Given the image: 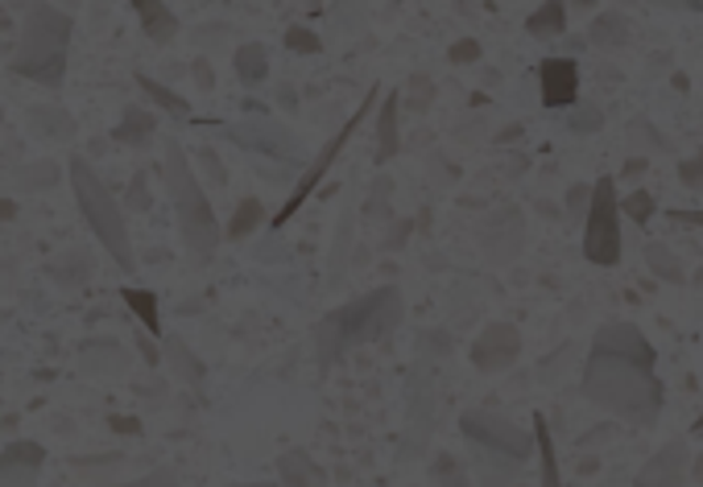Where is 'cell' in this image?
Returning <instances> with one entry per match:
<instances>
[{
    "label": "cell",
    "mask_w": 703,
    "mask_h": 487,
    "mask_svg": "<svg viewBox=\"0 0 703 487\" xmlns=\"http://www.w3.org/2000/svg\"><path fill=\"white\" fill-rule=\"evenodd\" d=\"M402 294L394 286H381L373 294H364L356 302L340 306L336 314H327L319 326H315V352H319V368H331L340 364L352 347H364V343H377V339H389L402 322Z\"/></svg>",
    "instance_id": "obj_2"
},
{
    "label": "cell",
    "mask_w": 703,
    "mask_h": 487,
    "mask_svg": "<svg viewBox=\"0 0 703 487\" xmlns=\"http://www.w3.org/2000/svg\"><path fill=\"white\" fill-rule=\"evenodd\" d=\"M232 67H237V79H241L244 87H257V84H265V75H270V54H265V46L249 42V46L237 51Z\"/></svg>",
    "instance_id": "obj_18"
},
{
    "label": "cell",
    "mask_w": 703,
    "mask_h": 487,
    "mask_svg": "<svg viewBox=\"0 0 703 487\" xmlns=\"http://www.w3.org/2000/svg\"><path fill=\"white\" fill-rule=\"evenodd\" d=\"M646 265L653 269V277H662V281H670V286H683V265H679V256L670 253L667 244H658V240H650L646 244Z\"/></svg>",
    "instance_id": "obj_23"
},
{
    "label": "cell",
    "mask_w": 703,
    "mask_h": 487,
    "mask_svg": "<svg viewBox=\"0 0 703 487\" xmlns=\"http://www.w3.org/2000/svg\"><path fill=\"white\" fill-rule=\"evenodd\" d=\"M195 79H199V87H207V91H211V84H216V79H211V67H207V63H195Z\"/></svg>",
    "instance_id": "obj_39"
},
{
    "label": "cell",
    "mask_w": 703,
    "mask_h": 487,
    "mask_svg": "<svg viewBox=\"0 0 703 487\" xmlns=\"http://www.w3.org/2000/svg\"><path fill=\"white\" fill-rule=\"evenodd\" d=\"M620 4H629V0H620Z\"/></svg>",
    "instance_id": "obj_45"
},
{
    "label": "cell",
    "mask_w": 703,
    "mask_h": 487,
    "mask_svg": "<svg viewBox=\"0 0 703 487\" xmlns=\"http://www.w3.org/2000/svg\"><path fill=\"white\" fill-rule=\"evenodd\" d=\"M695 430H703V413H700V418H695Z\"/></svg>",
    "instance_id": "obj_44"
},
{
    "label": "cell",
    "mask_w": 703,
    "mask_h": 487,
    "mask_svg": "<svg viewBox=\"0 0 703 487\" xmlns=\"http://www.w3.org/2000/svg\"><path fill=\"white\" fill-rule=\"evenodd\" d=\"M237 487H270V484H237Z\"/></svg>",
    "instance_id": "obj_43"
},
{
    "label": "cell",
    "mask_w": 703,
    "mask_h": 487,
    "mask_svg": "<svg viewBox=\"0 0 703 487\" xmlns=\"http://www.w3.org/2000/svg\"><path fill=\"white\" fill-rule=\"evenodd\" d=\"M397 108H402V91H389L385 96V108H381V124H377V133H381V153H377V162H389V157H397Z\"/></svg>",
    "instance_id": "obj_21"
},
{
    "label": "cell",
    "mask_w": 703,
    "mask_h": 487,
    "mask_svg": "<svg viewBox=\"0 0 703 487\" xmlns=\"http://www.w3.org/2000/svg\"><path fill=\"white\" fill-rule=\"evenodd\" d=\"M154 129H157V120H154V112H145V108H124V120L117 124V141L121 145H145L150 136H154Z\"/></svg>",
    "instance_id": "obj_19"
},
{
    "label": "cell",
    "mask_w": 703,
    "mask_h": 487,
    "mask_svg": "<svg viewBox=\"0 0 703 487\" xmlns=\"http://www.w3.org/2000/svg\"><path fill=\"white\" fill-rule=\"evenodd\" d=\"M646 169H650V162H646V157H634V162L625 166V178H641Z\"/></svg>",
    "instance_id": "obj_38"
},
{
    "label": "cell",
    "mask_w": 703,
    "mask_h": 487,
    "mask_svg": "<svg viewBox=\"0 0 703 487\" xmlns=\"http://www.w3.org/2000/svg\"><path fill=\"white\" fill-rule=\"evenodd\" d=\"M534 451H538V463H542V487H563V475H559V454H554L550 425H547L542 413L534 418Z\"/></svg>",
    "instance_id": "obj_17"
},
{
    "label": "cell",
    "mask_w": 703,
    "mask_h": 487,
    "mask_svg": "<svg viewBox=\"0 0 703 487\" xmlns=\"http://www.w3.org/2000/svg\"><path fill=\"white\" fill-rule=\"evenodd\" d=\"M629 141H646V145H650V150H658V153H667L670 145H667V136L658 133V129H653L650 120H634V124H629Z\"/></svg>",
    "instance_id": "obj_29"
},
{
    "label": "cell",
    "mask_w": 703,
    "mask_h": 487,
    "mask_svg": "<svg viewBox=\"0 0 703 487\" xmlns=\"http://www.w3.org/2000/svg\"><path fill=\"white\" fill-rule=\"evenodd\" d=\"M70 186H75V199H79V211H84L87 228L96 232L108 256L121 265L124 273L138 269V256H133V244H129V228H124V211L117 207V199L108 195V186L96 169L87 166L84 157H70Z\"/></svg>",
    "instance_id": "obj_6"
},
{
    "label": "cell",
    "mask_w": 703,
    "mask_h": 487,
    "mask_svg": "<svg viewBox=\"0 0 703 487\" xmlns=\"http://www.w3.org/2000/svg\"><path fill=\"white\" fill-rule=\"evenodd\" d=\"M587 199H592V190H587V186H571V195H567V207H571V211H567V215L571 219L587 215Z\"/></svg>",
    "instance_id": "obj_34"
},
{
    "label": "cell",
    "mask_w": 703,
    "mask_h": 487,
    "mask_svg": "<svg viewBox=\"0 0 703 487\" xmlns=\"http://www.w3.org/2000/svg\"><path fill=\"white\" fill-rule=\"evenodd\" d=\"M476 58H481V46L472 37H463V42L451 46V63H476Z\"/></svg>",
    "instance_id": "obj_35"
},
{
    "label": "cell",
    "mask_w": 703,
    "mask_h": 487,
    "mask_svg": "<svg viewBox=\"0 0 703 487\" xmlns=\"http://www.w3.org/2000/svg\"><path fill=\"white\" fill-rule=\"evenodd\" d=\"M70 54V18L54 4H34L21 25V42L13 54V70L21 79H34L42 87H58L67 79Z\"/></svg>",
    "instance_id": "obj_4"
},
{
    "label": "cell",
    "mask_w": 703,
    "mask_h": 487,
    "mask_svg": "<svg viewBox=\"0 0 703 487\" xmlns=\"http://www.w3.org/2000/svg\"><path fill=\"white\" fill-rule=\"evenodd\" d=\"M232 141H241L244 150H257V153H270L277 162H298L303 150L294 145V136L286 129H277L270 120H257V124H241V129H228Z\"/></svg>",
    "instance_id": "obj_12"
},
{
    "label": "cell",
    "mask_w": 703,
    "mask_h": 487,
    "mask_svg": "<svg viewBox=\"0 0 703 487\" xmlns=\"http://www.w3.org/2000/svg\"><path fill=\"white\" fill-rule=\"evenodd\" d=\"M42 463L46 451L37 442H13L9 451H0V487H37Z\"/></svg>",
    "instance_id": "obj_11"
},
{
    "label": "cell",
    "mask_w": 703,
    "mask_h": 487,
    "mask_svg": "<svg viewBox=\"0 0 703 487\" xmlns=\"http://www.w3.org/2000/svg\"><path fill=\"white\" fill-rule=\"evenodd\" d=\"M427 100H430V84L418 75V79H414V108H422Z\"/></svg>",
    "instance_id": "obj_36"
},
{
    "label": "cell",
    "mask_w": 703,
    "mask_h": 487,
    "mask_svg": "<svg viewBox=\"0 0 703 487\" xmlns=\"http://www.w3.org/2000/svg\"><path fill=\"white\" fill-rule=\"evenodd\" d=\"M686 463H691V446L686 438H670L662 451L637 475V487H683L686 484Z\"/></svg>",
    "instance_id": "obj_10"
},
{
    "label": "cell",
    "mask_w": 703,
    "mask_h": 487,
    "mask_svg": "<svg viewBox=\"0 0 703 487\" xmlns=\"http://www.w3.org/2000/svg\"><path fill=\"white\" fill-rule=\"evenodd\" d=\"M629 18L620 13V9H613V13H601V18L592 21V30H587V42L596 46V51H604V54H613V51H620L625 42H629Z\"/></svg>",
    "instance_id": "obj_15"
},
{
    "label": "cell",
    "mask_w": 703,
    "mask_h": 487,
    "mask_svg": "<svg viewBox=\"0 0 703 487\" xmlns=\"http://www.w3.org/2000/svg\"><path fill=\"white\" fill-rule=\"evenodd\" d=\"M695 286H703V269H700V273H695Z\"/></svg>",
    "instance_id": "obj_42"
},
{
    "label": "cell",
    "mask_w": 703,
    "mask_h": 487,
    "mask_svg": "<svg viewBox=\"0 0 703 487\" xmlns=\"http://www.w3.org/2000/svg\"><path fill=\"white\" fill-rule=\"evenodd\" d=\"M166 352H171V359L178 364V372L187 376L190 385H195V388L204 385V364H199V359H195V355L183 347V339H171V343H166Z\"/></svg>",
    "instance_id": "obj_26"
},
{
    "label": "cell",
    "mask_w": 703,
    "mask_h": 487,
    "mask_svg": "<svg viewBox=\"0 0 703 487\" xmlns=\"http://www.w3.org/2000/svg\"><path fill=\"white\" fill-rule=\"evenodd\" d=\"M286 46H290L294 54H319L323 46H319V37L310 34V30H303V25H290L286 30Z\"/></svg>",
    "instance_id": "obj_31"
},
{
    "label": "cell",
    "mask_w": 703,
    "mask_h": 487,
    "mask_svg": "<svg viewBox=\"0 0 703 487\" xmlns=\"http://www.w3.org/2000/svg\"><path fill=\"white\" fill-rule=\"evenodd\" d=\"M261 219H265V207H261V199H244L241 211L232 215V223H228V235L232 240H241V235H249L253 228H257Z\"/></svg>",
    "instance_id": "obj_25"
},
{
    "label": "cell",
    "mask_w": 703,
    "mask_h": 487,
    "mask_svg": "<svg viewBox=\"0 0 703 487\" xmlns=\"http://www.w3.org/2000/svg\"><path fill=\"white\" fill-rule=\"evenodd\" d=\"M129 4L138 9V21L150 42H171L178 34V18L171 13L166 0H129Z\"/></svg>",
    "instance_id": "obj_14"
},
{
    "label": "cell",
    "mask_w": 703,
    "mask_h": 487,
    "mask_svg": "<svg viewBox=\"0 0 703 487\" xmlns=\"http://www.w3.org/2000/svg\"><path fill=\"white\" fill-rule=\"evenodd\" d=\"M435 484H439V487H468L460 458H451V454H439V458H435Z\"/></svg>",
    "instance_id": "obj_28"
},
{
    "label": "cell",
    "mask_w": 703,
    "mask_h": 487,
    "mask_svg": "<svg viewBox=\"0 0 703 487\" xmlns=\"http://www.w3.org/2000/svg\"><path fill=\"white\" fill-rule=\"evenodd\" d=\"M583 256L592 265H617L620 261V207H617V182L604 174L592 186L587 215H583Z\"/></svg>",
    "instance_id": "obj_7"
},
{
    "label": "cell",
    "mask_w": 703,
    "mask_h": 487,
    "mask_svg": "<svg viewBox=\"0 0 703 487\" xmlns=\"http://www.w3.org/2000/svg\"><path fill=\"white\" fill-rule=\"evenodd\" d=\"M530 37H559L567 30V4L563 0H542V9L526 21Z\"/></svg>",
    "instance_id": "obj_20"
},
{
    "label": "cell",
    "mask_w": 703,
    "mask_h": 487,
    "mask_svg": "<svg viewBox=\"0 0 703 487\" xmlns=\"http://www.w3.org/2000/svg\"><path fill=\"white\" fill-rule=\"evenodd\" d=\"M121 487H183V484H178V475H174L171 467H157L150 471V475H141L138 484H121Z\"/></svg>",
    "instance_id": "obj_32"
},
{
    "label": "cell",
    "mask_w": 703,
    "mask_h": 487,
    "mask_svg": "<svg viewBox=\"0 0 703 487\" xmlns=\"http://www.w3.org/2000/svg\"><path fill=\"white\" fill-rule=\"evenodd\" d=\"M138 87L150 96V100L157 103V108H166L171 117H190V103L178 96V91H171V87H162V84H154L150 75H138Z\"/></svg>",
    "instance_id": "obj_24"
},
{
    "label": "cell",
    "mask_w": 703,
    "mask_h": 487,
    "mask_svg": "<svg viewBox=\"0 0 703 487\" xmlns=\"http://www.w3.org/2000/svg\"><path fill=\"white\" fill-rule=\"evenodd\" d=\"M679 178H683L686 190H703V153L700 157H686L683 166H679Z\"/></svg>",
    "instance_id": "obj_33"
},
{
    "label": "cell",
    "mask_w": 703,
    "mask_h": 487,
    "mask_svg": "<svg viewBox=\"0 0 703 487\" xmlns=\"http://www.w3.org/2000/svg\"><path fill=\"white\" fill-rule=\"evenodd\" d=\"M121 298H124V306H129V310L138 314L141 326H145L150 335H162V319H157V294H150V289L124 286V289H121Z\"/></svg>",
    "instance_id": "obj_22"
},
{
    "label": "cell",
    "mask_w": 703,
    "mask_h": 487,
    "mask_svg": "<svg viewBox=\"0 0 703 487\" xmlns=\"http://www.w3.org/2000/svg\"><path fill=\"white\" fill-rule=\"evenodd\" d=\"M377 96H381V87H369V100H364L361 108L352 112V117L343 120V129H340V133L331 136V141H327L323 150H319V157H315V162H310V166L303 169V178L294 182L290 199L282 202V211H277V215H274V228H282V223H290V219L298 215V211H303V202H307L310 195H315V190L323 186L327 169L336 166V157H340V153H343V145H348V141H352V133L361 129V120L369 117V112H373V103H377Z\"/></svg>",
    "instance_id": "obj_8"
},
{
    "label": "cell",
    "mask_w": 703,
    "mask_h": 487,
    "mask_svg": "<svg viewBox=\"0 0 703 487\" xmlns=\"http://www.w3.org/2000/svg\"><path fill=\"white\" fill-rule=\"evenodd\" d=\"M310 4H319V0H310Z\"/></svg>",
    "instance_id": "obj_46"
},
{
    "label": "cell",
    "mask_w": 703,
    "mask_h": 487,
    "mask_svg": "<svg viewBox=\"0 0 703 487\" xmlns=\"http://www.w3.org/2000/svg\"><path fill=\"white\" fill-rule=\"evenodd\" d=\"M601 124H604V117H601V108H596V103H583V108L571 112V129H575V133H596Z\"/></svg>",
    "instance_id": "obj_30"
},
{
    "label": "cell",
    "mask_w": 703,
    "mask_h": 487,
    "mask_svg": "<svg viewBox=\"0 0 703 487\" xmlns=\"http://www.w3.org/2000/svg\"><path fill=\"white\" fill-rule=\"evenodd\" d=\"M18 215V207H13V202L9 199H0V219H4V223H9V219Z\"/></svg>",
    "instance_id": "obj_41"
},
{
    "label": "cell",
    "mask_w": 703,
    "mask_h": 487,
    "mask_svg": "<svg viewBox=\"0 0 703 487\" xmlns=\"http://www.w3.org/2000/svg\"><path fill=\"white\" fill-rule=\"evenodd\" d=\"M277 471H282V484L286 487H323L327 484V475L315 467V463H310V454H303V451L282 454Z\"/></svg>",
    "instance_id": "obj_16"
},
{
    "label": "cell",
    "mask_w": 703,
    "mask_h": 487,
    "mask_svg": "<svg viewBox=\"0 0 703 487\" xmlns=\"http://www.w3.org/2000/svg\"><path fill=\"white\" fill-rule=\"evenodd\" d=\"M521 355V331L509 322H493L484 326L481 339L472 343V364L481 372H505L514 368V359Z\"/></svg>",
    "instance_id": "obj_9"
},
{
    "label": "cell",
    "mask_w": 703,
    "mask_h": 487,
    "mask_svg": "<svg viewBox=\"0 0 703 487\" xmlns=\"http://www.w3.org/2000/svg\"><path fill=\"white\" fill-rule=\"evenodd\" d=\"M670 219L674 223H700L703 228V211H670Z\"/></svg>",
    "instance_id": "obj_37"
},
{
    "label": "cell",
    "mask_w": 703,
    "mask_h": 487,
    "mask_svg": "<svg viewBox=\"0 0 703 487\" xmlns=\"http://www.w3.org/2000/svg\"><path fill=\"white\" fill-rule=\"evenodd\" d=\"M460 430L472 442L476 467L484 471V487H505L514 479V471L534 454V434H526L521 425L505 421L493 409H468L460 418Z\"/></svg>",
    "instance_id": "obj_3"
},
{
    "label": "cell",
    "mask_w": 703,
    "mask_h": 487,
    "mask_svg": "<svg viewBox=\"0 0 703 487\" xmlns=\"http://www.w3.org/2000/svg\"><path fill=\"white\" fill-rule=\"evenodd\" d=\"M166 190H171V202L178 211V228H183L190 261L207 265L216 256V248H220V223H216V211H211L204 186L195 178V169H190L178 141L166 145Z\"/></svg>",
    "instance_id": "obj_5"
},
{
    "label": "cell",
    "mask_w": 703,
    "mask_h": 487,
    "mask_svg": "<svg viewBox=\"0 0 703 487\" xmlns=\"http://www.w3.org/2000/svg\"><path fill=\"white\" fill-rule=\"evenodd\" d=\"M617 207L625 211V215L634 219V223H646V219L653 215V195L650 190H634V195H625V199H617Z\"/></svg>",
    "instance_id": "obj_27"
},
{
    "label": "cell",
    "mask_w": 703,
    "mask_h": 487,
    "mask_svg": "<svg viewBox=\"0 0 703 487\" xmlns=\"http://www.w3.org/2000/svg\"><path fill=\"white\" fill-rule=\"evenodd\" d=\"M580 388L596 409L634 430L658 425L667 405V388L658 380V355L634 322H604L592 335Z\"/></svg>",
    "instance_id": "obj_1"
},
{
    "label": "cell",
    "mask_w": 703,
    "mask_h": 487,
    "mask_svg": "<svg viewBox=\"0 0 703 487\" xmlns=\"http://www.w3.org/2000/svg\"><path fill=\"white\" fill-rule=\"evenodd\" d=\"M129 199H133V202H138V207H150V195H145V186H133V190H129Z\"/></svg>",
    "instance_id": "obj_40"
},
{
    "label": "cell",
    "mask_w": 703,
    "mask_h": 487,
    "mask_svg": "<svg viewBox=\"0 0 703 487\" xmlns=\"http://www.w3.org/2000/svg\"><path fill=\"white\" fill-rule=\"evenodd\" d=\"M538 84H542V103L547 108H571L580 100V67H575V58H547L538 67Z\"/></svg>",
    "instance_id": "obj_13"
}]
</instances>
